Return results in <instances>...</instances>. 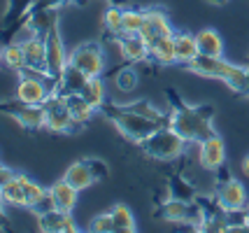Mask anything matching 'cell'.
<instances>
[{
  "label": "cell",
  "mask_w": 249,
  "mask_h": 233,
  "mask_svg": "<svg viewBox=\"0 0 249 233\" xmlns=\"http://www.w3.org/2000/svg\"><path fill=\"white\" fill-rule=\"evenodd\" d=\"M196 42H198V54L224 56V40L214 28H203L200 33H196Z\"/></svg>",
  "instance_id": "cell-21"
},
{
  "label": "cell",
  "mask_w": 249,
  "mask_h": 233,
  "mask_svg": "<svg viewBox=\"0 0 249 233\" xmlns=\"http://www.w3.org/2000/svg\"><path fill=\"white\" fill-rule=\"evenodd\" d=\"M240 168H242V173H245V175L249 178V154L245 156V159H242V163H240Z\"/></svg>",
  "instance_id": "cell-34"
},
{
  "label": "cell",
  "mask_w": 249,
  "mask_h": 233,
  "mask_svg": "<svg viewBox=\"0 0 249 233\" xmlns=\"http://www.w3.org/2000/svg\"><path fill=\"white\" fill-rule=\"evenodd\" d=\"M186 140L182 135L173 131L170 126H163L156 133H152L147 140L140 143V149L149 159H156V161H173L177 156L184 154Z\"/></svg>",
  "instance_id": "cell-4"
},
{
  "label": "cell",
  "mask_w": 249,
  "mask_h": 233,
  "mask_svg": "<svg viewBox=\"0 0 249 233\" xmlns=\"http://www.w3.org/2000/svg\"><path fill=\"white\" fill-rule=\"evenodd\" d=\"M7 226V217H5V210H2V198H0V229Z\"/></svg>",
  "instance_id": "cell-33"
},
{
  "label": "cell",
  "mask_w": 249,
  "mask_h": 233,
  "mask_svg": "<svg viewBox=\"0 0 249 233\" xmlns=\"http://www.w3.org/2000/svg\"><path fill=\"white\" fill-rule=\"evenodd\" d=\"M198 161L205 170H219L224 168V161H226V144L219 138L217 133L205 138L200 147H198Z\"/></svg>",
  "instance_id": "cell-13"
},
{
  "label": "cell",
  "mask_w": 249,
  "mask_h": 233,
  "mask_svg": "<svg viewBox=\"0 0 249 233\" xmlns=\"http://www.w3.org/2000/svg\"><path fill=\"white\" fill-rule=\"evenodd\" d=\"M117 42H119L121 56L130 63H140V61L149 58V45L140 33H121L117 37Z\"/></svg>",
  "instance_id": "cell-17"
},
{
  "label": "cell",
  "mask_w": 249,
  "mask_h": 233,
  "mask_svg": "<svg viewBox=\"0 0 249 233\" xmlns=\"http://www.w3.org/2000/svg\"><path fill=\"white\" fill-rule=\"evenodd\" d=\"M0 63H2V47H0Z\"/></svg>",
  "instance_id": "cell-38"
},
{
  "label": "cell",
  "mask_w": 249,
  "mask_h": 233,
  "mask_svg": "<svg viewBox=\"0 0 249 233\" xmlns=\"http://www.w3.org/2000/svg\"><path fill=\"white\" fill-rule=\"evenodd\" d=\"M112 219H114V231H124V233H133L135 231V217L126 205H114L112 208Z\"/></svg>",
  "instance_id": "cell-28"
},
{
  "label": "cell",
  "mask_w": 249,
  "mask_h": 233,
  "mask_svg": "<svg viewBox=\"0 0 249 233\" xmlns=\"http://www.w3.org/2000/svg\"><path fill=\"white\" fill-rule=\"evenodd\" d=\"M168 191H170V198L177 200H186V203H196L198 200V194H196V187L184 179L182 175H173L170 182H168Z\"/></svg>",
  "instance_id": "cell-23"
},
{
  "label": "cell",
  "mask_w": 249,
  "mask_h": 233,
  "mask_svg": "<svg viewBox=\"0 0 249 233\" xmlns=\"http://www.w3.org/2000/svg\"><path fill=\"white\" fill-rule=\"evenodd\" d=\"M149 58L154 63H159V66H173V63H177V58H175V33L152 42L149 45Z\"/></svg>",
  "instance_id": "cell-20"
},
{
  "label": "cell",
  "mask_w": 249,
  "mask_h": 233,
  "mask_svg": "<svg viewBox=\"0 0 249 233\" xmlns=\"http://www.w3.org/2000/svg\"><path fill=\"white\" fill-rule=\"evenodd\" d=\"M245 219H247V229H249V205L245 208Z\"/></svg>",
  "instance_id": "cell-36"
},
{
  "label": "cell",
  "mask_w": 249,
  "mask_h": 233,
  "mask_svg": "<svg viewBox=\"0 0 249 233\" xmlns=\"http://www.w3.org/2000/svg\"><path fill=\"white\" fill-rule=\"evenodd\" d=\"M103 178H107V163L103 159H93V156L75 161L63 175L65 182H70L79 191L91 187V184H96L98 179H103Z\"/></svg>",
  "instance_id": "cell-6"
},
{
  "label": "cell",
  "mask_w": 249,
  "mask_h": 233,
  "mask_svg": "<svg viewBox=\"0 0 249 233\" xmlns=\"http://www.w3.org/2000/svg\"><path fill=\"white\" fill-rule=\"evenodd\" d=\"M17 98L23 100V103H31V105H44L49 98V87L44 84L37 72L23 68L19 87H17Z\"/></svg>",
  "instance_id": "cell-11"
},
{
  "label": "cell",
  "mask_w": 249,
  "mask_h": 233,
  "mask_svg": "<svg viewBox=\"0 0 249 233\" xmlns=\"http://www.w3.org/2000/svg\"><path fill=\"white\" fill-rule=\"evenodd\" d=\"M207 2H212V5H224V2H228V0H207Z\"/></svg>",
  "instance_id": "cell-35"
},
{
  "label": "cell",
  "mask_w": 249,
  "mask_h": 233,
  "mask_svg": "<svg viewBox=\"0 0 249 233\" xmlns=\"http://www.w3.org/2000/svg\"><path fill=\"white\" fill-rule=\"evenodd\" d=\"M44 108V128L47 131H54V133H72L77 131L79 126L75 124L72 114L65 105L63 96H52L47 98V103L42 105Z\"/></svg>",
  "instance_id": "cell-9"
},
{
  "label": "cell",
  "mask_w": 249,
  "mask_h": 233,
  "mask_svg": "<svg viewBox=\"0 0 249 233\" xmlns=\"http://www.w3.org/2000/svg\"><path fill=\"white\" fill-rule=\"evenodd\" d=\"M98 112H103V117L114 124L121 135H126L130 143H138V144L165 126V124L156 122V119H149V117L140 114L138 110H133L130 105H114L109 100H103V105L98 108Z\"/></svg>",
  "instance_id": "cell-2"
},
{
  "label": "cell",
  "mask_w": 249,
  "mask_h": 233,
  "mask_svg": "<svg viewBox=\"0 0 249 233\" xmlns=\"http://www.w3.org/2000/svg\"><path fill=\"white\" fill-rule=\"evenodd\" d=\"M186 70H191L196 75H203V77H212V79H221L226 82L233 91H238L242 96H247V68L242 66H233L224 61V56H203L198 54L186 63Z\"/></svg>",
  "instance_id": "cell-3"
},
{
  "label": "cell",
  "mask_w": 249,
  "mask_h": 233,
  "mask_svg": "<svg viewBox=\"0 0 249 233\" xmlns=\"http://www.w3.org/2000/svg\"><path fill=\"white\" fill-rule=\"evenodd\" d=\"M196 56H198V42H196V35L191 33H175V58L177 63H191Z\"/></svg>",
  "instance_id": "cell-22"
},
{
  "label": "cell",
  "mask_w": 249,
  "mask_h": 233,
  "mask_svg": "<svg viewBox=\"0 0 249 233\" xmlns=\"http://www.w3.org/2000/svg\"><path fill=\"white\" fill-rule=\"evenodd\" d=\"M168 100H170V128L184 138L186 143H203L205 138L214 135V126H212V117H214V108L212 105H186L173 89H168Z\"/></svg>",
  "instance_id": "cell-1"
},
{
  "label": "cell",
  "mask_w": 249,
  "mask_h": 233,
  "mask_svg": "<svg viewBox=\"0 0 249 233\" xmlns=\"http://www.w3.org/2000/svg\"><path fill=\"white\" fill-rule=\"evenodd\" d=\"M42 35L44 42H47V75H49V96H52L56 87H58L61 77H63L68 58H65L63 40H61V33H58V23L54 21Z\"/></svg>",
  "instance_id": "cell-5"
},
{
  "label": "cell",
  "mask_w": 249,
  "mask_h": 233,
  "mask_svg": "<svg viewBox=\"0 0 249 233\" xmlns=\"http://www.w3.org/2000/svg\"><path fill=\"white\" fill-rule=\"evenodd\" d=\"M17 175H19V173H14V170H10V168H5L2 163H0V189L5 187L7 182H12Z\"/></svg>",
  "instance_id": "cell-32"
},
{
  "label": "cell",
  "mask_w": 249,
  "mask_h": 233,
  "mask_svg": "<svg viewBox=\"0 0 249 233\" xmlns=\"http://www.w3.org/2000/svg\"><path fill=\"white\" fill-rule=\"evenodd\" d=\"M144 26V12L124 10V33H140Z\"/></svg>",
  "instance_id": "cell-30"
},
{
  "label": "cell",
  "mask_w": 249,
  "mask_h": 233,
  "mask_svg": "<svg viewBox=\"0 0 249 233\" xmlns=\"http://www.w3.org/2000/svg\"><path fill=\"white\" fill-rule=\"evenodd\" d=\"M103 26L112 37H119L124 33V7L119 5H109L103 14Z\"/></svg>",
  "instance_id": "cell-26"
},
{
  "label": "cell",
  "mask_w": 249,
  "mask_h": 233,
  "mask_svg": "<svg viewBox=\"0 0 249 233\" xmlns=\"http://www.w3.org/2000/svg\"><path fill=\"white\" fill-rule=\"evenodd\" d=\"M68 63L75 66L77 70H82L89 77H100L103 70H105V54H103V47L89 40V42H82L77 45L70 56H68Z\"/></svg>",
  "instance_id": "cell-7"
},
{
  "label": "cell",
  "mask_w": 249,
  "mask_h": 233,
  "mask_svg": "<svg viewBox=\"0 0 249 233\" xmlns=\"http://www.w3.org/2000/svg\"><path fill=\"white\" fill-rule=\"evenodd\" d=\"M35 2H37V0H10L7 12L2 14V23H0V37H2L5 42H10L12 33L31 17Z\"/></svg>",
  "instance_id": "cell-12"
},
{
  "label": "cell",
  "mask_w": 249,
  "mask_h": 233,
  "mask_svg": "<svg viewBox=\"0 0 249 233\" xmlns=\"http://www.w3.org/2000/svg\"><path fill=\"white\" fill-rule=\"evenodd\" d=\"M2 63L10 68V70L21 72L23 68H26L23 45H19V42H5V45H2Z\"/></svg>",
  "instance_id": "cell-24"
},
{
  "label": "cell",
  "mask_w": 249,
  "mask_h": 233,
  "mask_svg": "<svg viewBox=\"0 0 249 233\" xmlns=\"http://www.w3.org/2000/svg\"><path fill=\"white\" fill-rule=\"evenodd\" d=\"M138 82H140V75L135 72V68H133V66L117 68V72H114V84H117V89H119V91H124V93L135 91Z\"/></svg>",
  "instance_id": "cell-27"
},
{
  "label": "cell",
  "mask_w": 249,
  "mask_h": 233,
  "mask_svg": "<svg viewBox=\"0 0 249 233\" xmlns=\"http://www.w3.org/2000/svg\"><path fill=\"white\" fill-rule=\"evenodd\" d=\"M37 226L44 233H75L77 224L72 219V212H63V210H44L37 215Z\"/></svg>",
  "instance_id": "cell-15"
},
{
  "label": "cell",
  "mask_w": 249,
  "mask_h": 233,
  "mask_svg": "<svg viewBox=\"0 0 249 233\" xmlns=\"http://www.w3.org/2000/svg\"><path fill=\"white\" fill-rule=\"evenodd\" d=\"M214 200L224 208L226 212H238L247 208V191L238 179L231 175H221L217 179V191H214Z\"/></svg>",
  "instance_id": "cell-10"
},
{
  "label": "cell",
  "mask_w": 249,
  "mask_h": 233,
  "mask_svg": "<svg viewBox=\"0 0 249 233\" xmlns=\"http://www.w3.org/2000/svg\"><path fill=\"white\" fill-rule=\"evenodd\" d=\"M79 96H84V98L93 105V108H100L103 105V100H105V89H103V79L100 77H89L87 87L82 89V93Z\"/></svg>",
  "instance_id": "cell-29"
},
{
  "label": "cell",
  "mask_w": 249,
  "mask_h": 233,
  "mask_svg": "<svg viewBox=\"0 0 249 233\" xmlns=\"http://www.w3.org/2000/svg\"><path fill=\"white\" fill-rule=\"evenodd\" d=\"M140 35L147 40V45H152L156 40H161L165 35H173V26L168 21L165 12L161 10H144V26Z\"/></svg>",
  "instance_id": "cell-16"
},
{
  "label": "cell",
  "mask_w": 249,
  "mask_h": 233,
  "mask_svg": "<svg viewBox=\"0 0 249 233\" xmlns=\"http://www.w3.org/2000/svg\"><path fill=\"white\" fill-rule=\"evenodd\" d=\"M247 96H249V66H247Z\"/></svg>",
  "instance_id": "cell-37"
},
{
  "label": "cell",
  "mask_w": 249,
  "mask_h": 233,
  "mask_svg": "<svg viewBox=\"0 0 249 233\" xmlns=\"http://www.w3.org/2000/svg\"><path fill=\"white\" fill-rule=\"evenodd\" d=\"M65 105H68V110H70V114H72V119H75V124L82 128L84 124H89V119L93 117V112H96V108L89 103L84 96H79V93H65Z\"/></svg>",
  "instance_id": "cell-19"
},
{
  "label": "cell",
  "mask_w": 249,
  "mask_h": 233,
  "mask_svg": "<svg viewBox=\"0 0 249 233\" xmlns=\"http://www.w3.org/2000/svg\"><path fill=\"white\" fill-rule=\"evenodd\" d=\"M0 198H2V203H7V205H21V208H26V194H23V184H21V173L0 189Z\"/></svg>",
  "instance_id": "cell-25"
},
{
  "label": "cell",
  "mask_w": 249,
  "mask_h": 233,
  "mask_svg": "<svg viewBox=\"0 0 249 233\" xmlns=\"http://www.w3.org/2000/svg\"><path fill=\"white\" fill-rule=\"evenodd\" d=\"M23 54H26V68L28 70L49 79V75H47V42H44L42 33L33 35L31 40L23 42Z\"/></svg>",
  "instance_id": "cell-14"
},
{
  "label": "cell",
  "mask_w": 249,
  "mask_h": 233,
  "mask_svg": "<svg viewBox=\"0 0 249 233\" xmlns=\"http://www.w3.org/2000/svg\"><path fill=\"white\" fill-rule=\"evenodd\" d=\"M77 191L70 182H65V179H58L56 184L49 187V198L54 203L56 210H63V212H72V208L77 205Z\"/></svg>",
  "instance_id": "cell-18"
},
{
  "label": "cell",
  "mask_w": 249,
  "mask_h": 233,
  "mask_svg": "<svg viewBox=\"0 0 249 233\" xmlns=\"http://www.w3.org/2000/svg\"><path fill=\"white\" fill-rule=\"evenodd\" d=\"M89 231L91 233H114V219H112V212L93 217L91 224H89Z\"/></svg>",
  "instance_id": "cell-31"
},
{
  "label": "cell",
  "mask_w": 249,
  "mask_h": 233,
  "mask_svg": "<svg viewBox=\"0 0 249 233\" xmlns=\"http://www.w3.org/2000/svg\"><path fill=\"white\" fill-rule=\"evenodd\" d=\"M0 112L12 117L17 124H21L28 131H40L44 128V108L42 105H31L23 100H0Z\"/></svg>",
  "instance_id": "cell-8"
}]
</instances>
